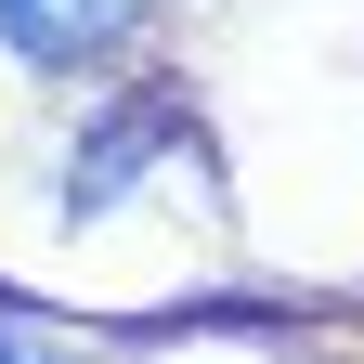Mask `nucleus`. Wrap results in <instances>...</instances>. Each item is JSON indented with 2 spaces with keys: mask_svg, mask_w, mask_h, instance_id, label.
<instances>
[{
  "mask_svg": "<svg viewBox=\"0 0 364 364\" xmlns=\"http://www.w3.org/2000/svg\"><path fill=\"white\" fill-rule=\"evenodd\" d=\"M144 14L156 0H0V39H14L26 65H105Z\"/></svg>",
  "mask_w": 364,
  "mask_h": 364,
  "instance_id": "nucleus-1",
  "label": "nucleus"
},
{
  "mask_svg": "<svg viewBox=\"0 0 364 364\" xmlns=\"http://www.w3.org/2000/svg\"><path fill=\"white\" fill-rule=\"evenodd\" d=\"M0 364H78V351H65V338H39L26 312H0Z\"/></svg>",
  "mask_w": 364,
  "mask_h": 364,
  "instance_id": "nucleus-2",
  "label": "nucleus"
}]
</instances>
